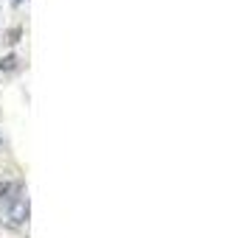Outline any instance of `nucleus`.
<instances>
[{
  "mask_svg": "<svg viewBox=\"0 0 250 238\" xmlns=\"http://www.w3.org/2000/svg\"><path fill=\"white\" fill-rule=\"evenodd\" d=\"M25 221H28V196H17L12 204H6L3 210H0V224L12 227V230H17V227H23Z\"/></svg>",
  "mask_w": 250,
  "mask_h": 238,
  "instance_id": "obj_1",
  "label": "nucleus"
},
{
  "mask_svg": "<svg viewBox=\"0 0 250 238\" xmlns=\"http://www.w3.org/2000/svg\"><path fill=\"white\" fill-rule=\"evenodd\" d=\"M17 196H23V182H17V180L0 182V210H3L6 204H12Z\"/></svg>",
  "mask_w": 250,
  "mask_h": 238,
  "instance_id": "obj_2",
  "label": "nucleus"
},
{
  "mask_svg": "<svg viewBox=\"0 0 250 238\" xmlns=\"http://www.w3.org/2000/svg\"><path fill=\"white\" fill-rule=\"evenodd\" d=\"M17 68H20V56L17 54H6V56L0 59V73H12Z\"/></svg>",
  "mask_w": 250,
  "mask_h": 238,
  "instance_id": "obj_3",
  "label": "nucleus"
},
{
  "mask_svg": "<svg viewBox=\"0 0 250 238\" xmlns=\"http://www.w3.org/2000/svg\"><path fill=\"white\" fill-rule=\"evenodd\" d=\"M17 39H20V28H12V31L6 34V42H9V45H14Z\"/></svg>",
  "mask_w": 250,
  "mask_h": 238,
  "instance_id": "obj_4",
  "label": "nucleus"
}]
</instances>
